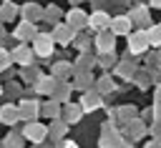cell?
<instances>
[{"instance_id": "1", "label": "cell", "mask_w": 161, "mask_h": 148, "mask_svg": "<svg viewBox=\"0 0 161 148\" xmlns=\"http://www.w3.org/2000/svg\"><path fill=\"white\" fill-rule=\"evenodd\" d=\"M146 48H148V35H146V30L131 33V38H128V50H131V53H143Z\"/></svg>"}, {"instance_id": "2", "label": "cell", "mask_w": 161, "mask_h": 148, "mask_svg": "<svg viewBox=\"0 0 161 148\" xmlns=\"http://www.w3.org/2000/svg\"><path fill=\"white\" fill-rule=\"evenodd\" d=\"M111 33L113 35H126L128 30H131V20H128V15H118V18H111Z\"/></svg>"}, {"instance_id": "3", "label": "cell", "mask_w": 161, "mask_h": 148, "mask_svg": "<svg viewBox=\"0 0 161 148\" xmlns=\"http://www.w3.org/2000/svg\"><path fill=\"white\" fill-rule=\"evenodd\" d=\"M65 25H68L70 30H78V28L88 25V15H86L83 10H78V8H75V10H70V13H68V23H65Z\"/></svg>"}, {"instance_id": "4", "label": "cell", "mask_w": 161, "mask_h": 148, "mask_svg": "<svg viewBox=\"0 0 161 148\" xmlns=\"http://www.w3.org/2000/svg\"><path fill=\"white\" fill-rule=\"evenodd\" d=\"M88 25H93V28L101 33V30H106V28L111 25V18H108V13H103V10H96L93 15H88Z\"/></svg>"}, {"instance_id": "5", "label": "cell", "mask_w": 161, "mask_h": 148, "mask_svg": "<svg viewBox=\"0 0 161 148\" xmlns=\"http://www.w3.org/2000/svg\"><path fill=\"white\" fill-rule=\"evenodd\" d=\"M45 135H48V130H45V125H40V123H30V125L25 128V138H30L33 143H43Z\"/></svg>"}, {"instance_id": "6", "label": "cell", "mask_w": 161, "mask_h": 148, "mask_svg": "<svg viewBox=\"0 0 161 148\" xmlns=\"http://www.w3.org/2000/svg\"><path fill=\"white\" fill-rule=\"evenodd\" d=\"M96 48H98L103 55H108V53L113 50V33H98V35H96Z\"/></svg>"}, {"instance_id": "7", "label": "cell", "mask_w": 161, "mask_h": 148, "mask_svg": "<svg viewBox=\"0 0 161 148\" xmlns=\"http://www.w3.org/2000/svg\"><path fill=\"white\" fill-rule=\"evenodd\" d=\"M50 50H53V38H50V35H38V38H35V53L50 55Z\"/></svg>"}, {"instance_id": "8", "label": "cell", "mask_w": 161, "mask_h": 148, "mask_svg": "<svg viewBox=\"0 0 161 148\" xmlns=\"http://www.w3.org/2000/svg\"><path fill=\"white\" fill-rule=\"evenodd\" d=\"M128 20L131 23H136V25H148V10L146 8H133L131 13H128Z\"/></svg>"}, {"instance_id": "9", "label": "cell", "mask_w": 161, "mask_h": 148, "mask_svg": "<svg viewBox=\"0 0 161 148\" xmlns=\"http://www.w3.org/2000/svg\"><path fill=\"white\" fill-rule=\"evenodd\" d=\"M50 38H53V43H55V40H58V43H70L68 38H75V33H73L68 25H58V28L53 30V35H50Z\"/></svg>"}, {"instance_id": "10", "label": "cell", "mask_w": 161, "mask_h": 148, "mask_svg": "<svg viewBox=\"0 0 161 148\" xmlns=\"http://www.w3.org/2000/svg\"><path fill=\"white\" fill-rule=\"evenodd\" d=\"M98 105H101V98H98L96 93H86L83 100H80V110H93V108H98Z\"/></svg>"}, {"instance_id": "11", "label": "cell", "mask_w": 161, "mask_h": 148, "mask_svg": "<svg viewBox=\"0 0 161 148\" xmlns=\"http://www.w3.org/2000/svg\"><path fill=\"white\" fill-rule=\"evenodd\" d=\"M146 35H148V45H161V25L148 28V30H146Z\"/></svg>"}, {"instance_id": "12", "label": "cell", "mask_w": 161, "mask_h": 148, "mask_svg": "<svg viewBox=\"0 0 161 148\" xmlns=\"http://www.w3.org/2000/svg\"><path fill=\"white\" fill-rule=\"evenodd\" d=\"M55 88V78H40V83H38V90H43V93H50Z\"/></svg>"}, {"instance_id": "13", "label": "cell", "mask_w": 161, "mask_h": 148, "mask_svg": "<svg viewBox=\"0 0 161 148\" xmlns=\"http://www.w3.org/2000/svg\"><path fill=\"white\" fill-rule=\"evenodd\" d=\"M5 120L3 123H15V118H18V110L15 108H3V113H0Z\"/></svg>"}, {"instance_id": "14", "label": "cell", "mask_w": 161, "mask_h": 148, "mask_svg": "<svg viewBox=\"0 0 161 148\" xmlns=\"http://www.w3.org/2000/svg\"><path fill=\"white\" fill-rule=\"evenodd\" d=\"M13 58H18V60H20L23 65H28V63H30V53H28L25 48H20V50H15V55H13Z\"/></svg>"}, {"instance_id": "15", "label": "cell", "mask_w": 161, "mask_h": 148, "mask_svg": "<svg viewBox=\"0 0 161 148\" xmlns=\"http://www.w3.org/2000/svg\"><path fill=\"white\" fill-rule=\"evenodd\" d=\"M65 115H68V120L73 123V120L80 115V105H68V108H65Z\"/></svg>"}, {"instance_id": "16", "label": "cell", "mask_w": 161, "mask_h": 148, "mask_svg": "<svg viewBox=\"0 0 161 148\" xmlns=\"http://www.w3.org/2000/svg\"><path fill=\"white\" fill-rule=\"evenodd\" d=\"M73 40H75V48H78V50H88V45H91L86 35H75Z\"/></svg>"}, {"instance_id": "17", "label": "cell", "mask_w": 161, "mask_h": 148, "mask_svg": "<svg viewBox=\"0 0 161 148\" xmlns=\"http://www.w3.org/2000/svg\"><path fill=\"white\" fill-rule=\"evenodd\" d=\"M70 73V65H65V63H58L55 65V75H60V78H65Z\"/></svg>"}, {"instance_id": "18", "label": "cell", "mask_w": 161, "mask_h": 148, "mask_svg": "<svg viewBox=\"0 0 161 148\" xmlns=\"http://www.w3.org/2000/svg\"><path fill=\"white\" fill-rule=\"evenodd\" d=\"M131 133H133V135H143V133H146V128H143V123H138V120H133V123H131Z\"/></svg>"}, {"instance_id": "19", "label": "cell", "mask_w": 161, "mask_h": 148, "mask_svg": "<svg viewBox=\"0 0 161 148\" xmlns=\"http://www.w3.org/2000/svg\"><path fill=\"white\" fill-rule=\"evenodd\" d=\"M98 88H101V90H113V83H111V78H101Z\"/></svg>"}, {"instance_id": "20", "label": "cell", "mask_w": 161, "mask_h": 148, "mask_svg": "<svg viewBox=\"0 0 161 148\" xmlns=\"http://www.w3.org/2000/svg\"><path fill=\"white\" fill-rule=\"evenodd\" d=\"M20 35H33V25H23V28H18V38Z\"/></svg>"}, {"instance_id": "21", "label": "cell", "mask_w": 161, "mask_h": 148, "mask_svg": "<svg viewBox=\"0 0 161 148\" xmlns=\"http://www.w3.org/2000/svg\"><path fill=\"white\" fill-rule=\"evenodd\" d=\"M20 143H23V140H20L18 135H10V138H8V148H18Z\"/></svg>"}, {"instance_id": "22", "label": "cell", "mask_w": 161, "mask_h": 148, "mask_svg": "<svg viewBox=\"0 0 161 148\" xmlns=\"http://www.w3.org/2000/svg\"><path fill=\"white\" fill-rule=\"evenodd\" d=\"M53 133H55V135H63V133H65V125H63V123H55V125H53Z\"/></svg>"}, {"instance_id": "23", "label": "cell", "mask_w": 161, "mask_h": 148, "mask_svg": "<svg viewBox=\"0 0 161 148\" xmlns=\"http://www.w3.org/2000/svg\"><path fill=\"white\" fill-rule=\"evenodd\" d=\"M8 63H10V55L8 53H0V68H5Z\"/></svg>"}, {"instance_id": "24", "label": "cell", "mask_w": 161, "mask_h": 148, "mask_svg": "<svg viewBox=\"0 0 161 148\" xmlns=\"http://www.w3.org/2000/svg\"><path fill=\"white\" fill-rule=\"evenodd\" d=\"M98 60H101V63H103V65H111V63H113V55H111V53H108V55H103V58H98Z\"/></svg>"}, {"instance_id": "25", "label": "cell", "mask_w": 161, "mask_h": 148, "mask_svg": "<svg viewBox=\"0 0 161 148\" xmlns=\"http://www.w3.org/2000/svg\"><path fill=\"white\" fill-rule=\"evenodd\" d=\"M68 93H70V88H68V85H63V88H58V95H63V98H65Z\"/></svg>"}, {"instance_id": "26", "label": "cell", "mask_w": 161, "mask_h": 148, "mask_svg": "<svg viewBox=\"0 0 161 148\" xmlns=\"http://www.w3.org/2000/svg\"><path fill=\"white\" fill-rule=\"evenodd\" d=\"M153 135H156V138H161V123H156V125H153Z\"/></svg>"}, {"instance_id": "27", "label": "cell", "mask_w": 161, "mask_h": 148, "mask_svg": "<svg viewBox=\"0 0 161 148\" xmlns=\"http://www.w3.org/2000/svg\"><path fill=\"white\" fill-rule=\"evenodd\" d=\"M58 148H78V145H75L73 140H68V143H63V145H58Z\"/></svg>"}, {"instance_id": "28", "label": "cell", "mask_w": 161, "mask_h": 148, "mask_svg": "<svg viewBox=\"0 0 161 148\" xmlns=\"http://www.w3.org/2000/svg\"><path fill=\"white\" fill-rule=\"evenodd\" d=\"M146 148H161V140H156V143H148Z\"/></svg>"}, {"instance_id": "29", "label": "cell", "mask_w": 161, "mask_h": 148, "mask_svg": "<svg viewBox=\"0 0 161 148\" xmlns=\"http://www.w3.org/2000/svg\"><path fill=\"white\" fill-rule=\"evenodd\" d=\"M156 103H158V105H161V88H158V90H156Z\"/></svg>"}, {"instance_id": "30", "label": "cell", "mask_w": 161, "mask_h": 148, "mask_svg": "<svg viewBox=\"0 0 161 148\" xmlns=\"http://www.w3.org/2000/svg\"><path fill=\"white\" fill-rule=\"evenodd\" d=\"M151 5L153 8H161V0H151Z\"/></svg>"}, {"instance_id": "31", "label": "cell", "mask_w": 161, "mask_h": 148, "mask_svg": "<svg viewBox=\"0 0 161 148\" xmlns=\"http://www.w3.org/2000/svg\"><path fill=\"white\" fill-rule=\"evenodd\" d=\"M70 3H73V5H78V3H83V0H70Z\"/></svg>"}]
</instances>
